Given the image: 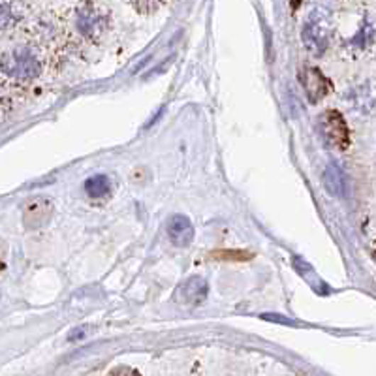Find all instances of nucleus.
Returning <instances> with one entry per match:
<instances>
[{
	"label": "nucleus",
	"mask_w": 376,
	"mask_h": 376,
	"mask_svg": "<svg viewBox=\"0 0 376 376\" xmlns=\"http://www.w3.org/2000/svg\"><path fill=\"white\" fill-rule=\"evenodd\" d=\"M331 34H333V23L328 11L322 8L312 10L303 27V42L309 51L314 55H322L328 49Z\"/></svg>",
	"instance_id": "1"
},
{
	"label": "nucleus",
	"mask_w": 376,
	"mask_h": 376,
	"mask_svg": "<svg viewBox=\"0 0 376 376\" xmlns=\"http://www.w3.org/2000/svg\"><path fill=\"white\" fill-rule=\"evenodd\" d=\"M40 60L27 48H13L2 55V72L16 79H34L40 75Z\"/></svg>",
	"instance_id": "2"
},
{
	"label": "nucleus",
	"mask_w": 376,
	"mask_h": 376,
	"mask_svg": "<svg viewBox=\"0 0 376 376\" xmlns=\"http://www.w3.org/2000/svg\"><path fill=\"white\" fill-rule=\"evenodd\" d=\"M75 25L79 28L83 36L96 40L102 36L108 28V11L104 10L100 4H83L77 10Z\"/></svg>",
	"instance_id": "3"
},
{
	"label": "nucleus",
	"mask_w": 376,
	"mask_h": 376,
	"mask_svg": "<svg viewBox=\"0 0 376 376\" xmlns=\"http://www.w3.org/2000/svg\"><path fill=\"white\" fill-rule=\"evenodd\" d=\"M318 128H320L324 140L328 141L331 147H335V149H346L348 147V126H346V121L337 109L324 111L320 115V121H318Z\"/></svg>",
	"instance_id": "4"
},
{
	"label": "nucleus",
	"mask_w": 376,
	"mask_h": 376,
	"mask_svg": "<svg viewBox=\"0 0 376 376\" xmlns=\"http://www.w3.org/2000/svg\"><path fill=\"white\" fill-rule=\"evenodd\" d=\"M51 216H53V205L45 198L28 199L27 205L23 207V222L31 230L45 226L51 221Z\"/></svg>",
	"instance_id": "5"
},
{
	"label": "nucleus",
	"mask_w": 376,
	"mask_h": 376,
	"mask_svg": "<svg viewBox=\"0 0 376 376\" xmlns=\"http://www.w3.org/2000/svg\"><path fill=\"white\" fill-rule=\"evenodd\" d=\"M299 79L301 83H303V87H305L306 96H309V100H311L312 104L320 102V100L328 94L329 87H331L329 85L328 77L318 70V68H311V66L301 72Z\"/></svg>",
	"instance_id": "6"
},
{
	"label": "nucleus",
	"mask_w": 376,
	"mask_h": 376,
	"mask_svg": "<svg viewBox=\"0 0 376 376\" xmlns=\"http://www.w3.org/2000/svg\"><path fill=\"white\" fill-rule=\"evenodd\" d=\"M170 241L175 247H188L194 241V226L190 219L184 215H173L166 224Z\"/></svg>",
	"instance_id": "7"
},
{
	"label": "nucleus",
	"mask_w": 376,
	"mask_h": 376,
	"mask_svg": "<svg viewBox=\"0 0 376 376\" xmlns=\"http://www.w3.org/2000/svg\"><path fill=\"white\" fill-rule=\"evenodd\" d=\"M207 282L201 277H190L179 286L177 299L183 305H199L207 297Z\"/></svg>",
	"instance_id": "8"
},
{
	"label": "nucleus",
	"mask_w": 376,
	"mask_h": 376,
	"mask_svg": "<svg viewBox=\"0 0 376 376\" xmlns=\"http://www.w3.org/2000/svg\"><path fill=\"white\" fill-rule=\"evenodd\" d=\"M324 187L331 196H344V177L343 172L335 164H329L324 172Z\"/></svg>",
	"instance_id": "9"
},
{
	"label": "nucleus",
	"mask_w": 376,
	"mask_h": 376,
	"mask_svg": "<svg viewBox=\"0 0 376 376\" xmlns=\"http://www.w3.org/2000/svg\"><path fill=\"white\" fill-rule=\"evenodd\" d=\"M85 190L91 198H106L111 190V184H109V179L106 175H92V177L87 179Z\"/></svg>",
	"instance_id": "10"
},
{
	"label": "nucleus",
	"mask_w": 376,
	"mask_h": 376,
	"mask_svg": "<svg viewBox=\"0 0 376 376\" xmlns=\"http://www.w3.org/2000/svg\"><path fill=\"white\" fill-rule=\"evenodd\" d=\"M294 265H296L297 273L303 275V277H305V279L309 280V282H311L312 290L326 292V290H324V288H322L324 282H322V280H320V279H318L316 273H314V271H312V267H311V265H309V263L303 262V260H299V258H294Z\"/></svg>",
	"instance_id": "11"
},
{
	"label": "nucleus",
	"mask_w": 376,
	"mask_h": 376,
	"mask_svg": "<svg viewBox=\"0 0 376 376\" xmlns=\"http://www.w3.org/2000/svg\"><path fill=\"white\" fill-rule=\"evenodd\" d=\"M111 376H141L140 372L134 371V369H130V367H115L111 371Z\"/></svg>",
	"instance_id": "12"
},
{
	"label": "nucleus",
	"mask_w": 376,
	"mask_h": 376,
	"mask_svg": "<svg viewBox=\"0 0 376 376\" xmlns=\"http://www.w3.org/2000/svg\"><path fill=\"white\" fill-rule=\"evenodd\" d=\"M160 6L162 4H134V8H136V10H140V11H143V10L153 11V10H158Z\"/></svg>",
	"instance_id": "13"
}]
</instances>
